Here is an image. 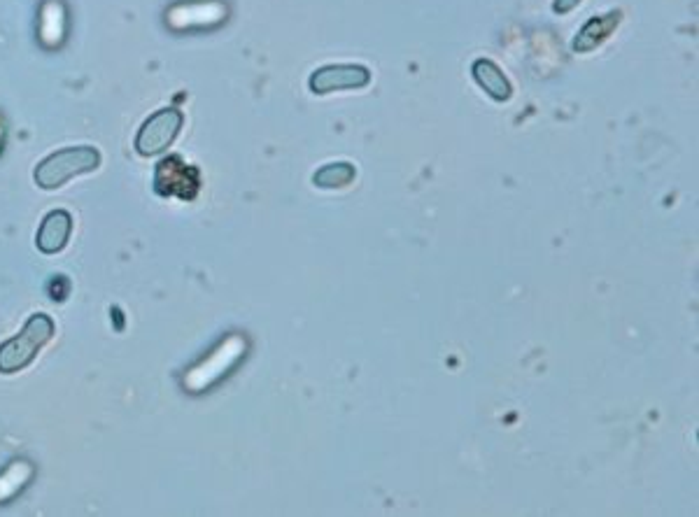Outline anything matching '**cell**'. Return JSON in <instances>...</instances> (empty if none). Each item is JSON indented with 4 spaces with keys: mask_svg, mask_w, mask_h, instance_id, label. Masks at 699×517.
Instances as JSON below:
<instances>
[{
    "mask_svg": "<svg viewBox=\"0 0 699 517\" xmlns=\"http://www.w3.org/2000/svg\"><path fill=\"white\" fill-rule=\"evenodd\" d=\"M101 164V154L94 147H66V150L49 154L35 168V182L42 189H59L70 177L96 171Z\"/></svg>",
    "mask_w": 699,
    "mask_h": 517,
    "instance_id": "1",
    "label": "cell"
},
{
    "mask_svg": "<svg viewBox=\"0 0 699 517\" xmlns=\"http://www.w3.org/2000/svg\"><path fill=\"white\" fill-rule=\"evenodd\" d=\"M54 336V322L47 315H33L19 336L0 345V373H17L26 368L40 352V347Z\"/></svg>",
    "mask_w": 699,
    "mask_h": 517,
    "instance_id": "2",
    "label": "cell"
},
{
    "mask_svg": "<svg viewBox=\"0 0 699 517\" xmlns=\"http://www.w3.org/2000/svg\"><path fill=\"white\" fill-rule=\"evenodd\" d=\"M245 352V341L238 336H231L229 341H224L217 350L210 354L208 359H203L199 366L192 368L185 378V385L192 389V392H201V389H208L210 385H215L222 375H227L233 366L238 364V359L243 357Z\"/></svg>",
    "mask_w": 699,
    "mask_h": 517,
    "instance_id": "3",
    "label": "cell"
},
{
    "mask_svg": "<svg viewBox=\"0 0 699 517\" xmlns=\"http://www.w3.org/2000/svg\"><path fill=\"white\" fill-rule=\"evenodd\" d=\"M182 122H185V117H182V112L175 108L159 110L157 115H152L143 124V129H140L136 138L138 154H143V157H154V154L168 150V147L173 145V140L178 138Z\"/></svg>",
    "mask_w": 699,
    "mask_h": 517,
    "instance_id": "4",
    "label": "cell"
},
{
    "mask_svg": "<svg viewBox=\"0 0 699 517\" xmlns=\"http://www.w3.org/2000/svg\"><path fill=\"white\" fill-rule=\"evenodd\" d=\"M369 82L371 73L364 66H324L310 77V89L324 96L343 89H362Z\"/></svg>",
    "mask_w": 699,
    "mask_h": 517,
    "instance_id": "5",
    "label": "cell"
},
{
    "mask_svg": "<svg viewBox=\"0 0 699 517\" xmlns=\"http://www.w3.org/2000/svg\"><path fill=\"white\" fill-rule=\"evenodd\" d=\"M157 189L161 194H180L182 198H192L199 189V175L182 164L180 159L164 161L157 173Z\"/></svg>",
    "mask_w": 699,
    "mask_h": 517,
    "instance_id": "6",
    "label": "cell"
},
{
    "mask_svg": "<svg viewBox=\"0 0 699 517\" xmlns=\"http://www.w3.org/2000/svg\"><path fill=\"white\" fill-rule=\"evenodd\" d=\"M70 231H73V217H70L66 210L49 212V215L42 219L38 238H35L38 250L45 252V254L61 252L68 243Z\"/></svg>",
    "mask_w": 699,
    "mask_h": 517,
    "instance_id": "7",
    "label": "cell"
},
{
    "mask_svg": "<svg viewBox=\"0 0 699 517\" xmlns=\"http://www.w3.org/2000/svg\"><path fill=\"white\" fill-rule=\"evenodd\" d=\"M618 24H620V12H609L606 17L590 19L588 24L581 28V33L576 35L574 49L576 52H590V49L602 45V42L611 35V31H616Z\"/></svg>",
    "mask_w": 699,
    "mask_h": 517,
    "instance_id": "8",
    "label": "cell"
},
{
    "mask_svg": "<svg viewBox=\"0 0 699 517\" xmlns=\"http://www.w3.org/2000/svg\"><path fill=\"white\" fill-rule=\"evenodd\" d=\"M473 77H476V82L494 98V101H508L513 94L506 75L501 73L497 63H492L490 59H480L473 63Z\"/></svg>",
    "mask_w": 699,
    "mask_h": 517,
    "instance_id": "9",
    "label": "cell"
},
{
    "mask_svg": "<svg viewBox=\"0 0 699 517\" xmlns=\"http://www.w3.org/2000/svg\"><path fill=\"white\" fill-rule=\"evenodd\" d=\"M355 175H357L355 166L341 161V164H329L320 168V171L313 175V182L320 189H341V187H348V184L355 180Z\"/></svg>",
    "mask_w": 699,
    "mask_h": 517,
    "instance_id": "10",
    "label": "cell"
},
{
    "mask_svg": "<svg viewBox=\"0 0 699 517\" xmlns=\"http://www.w3.org/2000/svg\"><path fill=\"white\" fill-rule=\"evenodd\" d=\"M578 3H581V0H555V12H571Z\"/></svg>",
    "mask_w": 699,
    "mask_h": 517,
    "instance_id": "11",
    "label": "cell"
}]
</instances>
